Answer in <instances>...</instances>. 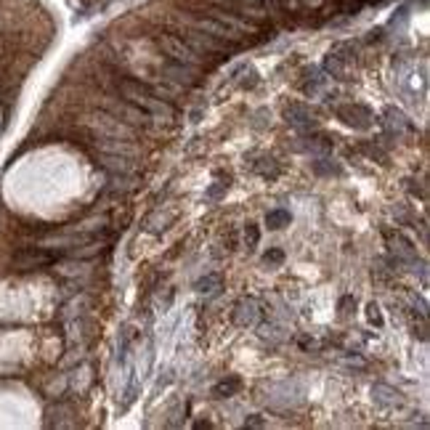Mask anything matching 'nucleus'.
Segmentation results:
<instances>
[{
  "label": "nucleus",
  "mask_w": 430,
  "mask_h": 430,
  "mask_svg": "<svg viewBox=\"0 0 430 430\" xmlns=\"http://www.w3.org/2000/svg\"><path fill=\"white\" fill-rule=\"evenodd\" d=\"M287 117L293 120V125H300V128H309V125H313V117H311V112L300 109L297 104H293V106L287 109Z\"/></svg>",
  "instance_id": "nucleus-9"
},
{
  "label": "nucleus",
  "mask_w": 430,
  "mask_h": 430,
  "mask_svg": "<svg viewBox=\"0 0 430 430\" xmlns=\"http://www.w3.org/2000/svg\"><path fill=\"white\" fill-rule=\"evenodd\" d=\"M369 319H372L378 327L382 324V319H380V313H378V306H369Z\"/></svg>",
  "instance_id": "nucleus-14"
},
{
  "label": "nucleus",
  "mask_w": 430,
  "mask_h": 430,
  "mask_svg": "<svg viewBox=\"0 0 430 430\" xmlns=\"http://www.w3.org/2000/svg\"><path fill=\"white\" fill-rule=\"evenodd\" d=\"M210 284H221V276H207V279H202L197 287H199V293H205V287H210Z\"/></svg>",
  "instance_id": "nucleus-13"
},
{
  "label": "nucleus",
  "mask_w": 430,
  "mask_h": 430,
  "mask_svg": "<svg viewBox=\"0 0 430 430\" xmlns=\"http://www.w3.org/2000/svg\"><path fill=\"white\" fill-rule=\"evenodd\" d=\"M165 72L173 75V80H178V83H186V86H194V83H197L194 72H191V67H186V64H175V67H168Z\"/></svg>",
  "instance_id": "nucleus-8"
},
{
  "label": "nucleus",
  "mask_w": 430,
  "mask_h": 430,
  "mask_svg": "<svg viewBox=\"0 0 430 430\" xmlns=\"http://www.w3.org/2000/svg\"><path fill=\"white\" fill-rule=\"evenodd\" d=\"M244 237H247V247H255L258 244V228H255V224H247Z\"/></svg>",
  "instance_id": "nucleus-12"
},
{
  "label": "nucleus",
  "mask_w": 430,
  "mask_h": 430,
  "mask_svg": "<svg viewBox=\"0 0 430 430\" xmlns=\"http://www.w3.org/2000/svg\"><path fill=\"white\" fill-rule=\"evenodd\" d=\"M237 388H240V380H228V382H221V385L215 388V396H224V393H226V396H231Z\"/></svg>",
  "instance_id": "nucleus-11"
},
{
  "label": "nucleus",
  "mask_w": 430,
  "mask_h": 430,
  "mask_svg": "<svg viewBox=\"0 0 430 430\" xmlns=\"http://www.w3.org/2000/svg\"><path fill=\"white\" fill-rule=\"evenodd\" d=\"M266 221H268L271 228H282L284 224H290V213H287V210H274V213H268Z\"/></svg>",
  "instance_id": "nucleus-10"
},
{
  "label": "nucleus",
  "mask_w": 430,
  "mask_h": 430,
  "mask_svg": "<svg viewBox=\"0 0 430 430\" xmlns=\"http://www.w3.org/2000/svg\"><path fill=\"white\" fill-rule=\"evenodd\" d=\"M93 125H96L101 133H106L112 141H117L120 136H130V128L122 125V122L117 120V117H112V115H96V117H93Z\"/></svg>",
  "instance_id": "nucleus-3"
},
{
  "label": "nucleus",
  "mask_w": 430,
  "mask_h": 430,
  "mask_svg": "<svg viewBox=\"0 0 430 430\" xmlns=\"http://www.w3.org/2000/svg\"><path fill=\"white\" fill-rule=\"evenodd\" d=\"M53 263V255L48 253H21L17 255V268H37V266H48Z\"/></svg>",
  "instance_id": "nucleus-6"
},
{
  "label": "nucleus",
  "mask_w": 430,
  "mask_h": 430,
  "mask_svg": "<svg viewBox=\"0 0 430 430\" xmlns=\"http://www.w3.org/2000/svg\"><path fill=\"white\" fill-rule=\"evenodd\" d=\"M159 46L170 53L178 64H186V67H197V64H202V56H197V53L191 51L189 46L184 43V40H178V37H173V35H162V37H159Z\"/></svg>",
  "instance_id": "nucleus-2"
},
{
  "label": "nucleus",
  "mask_w": 430,
  "mask_h": 430,
  "mask_svg": "<svg viewBox=\"0 0 430 430\" xmlns=\"http://www.w3.org/2000/svg\"><path fill=\"white\" fill-rule=\"evenodd\" d=\"M237 324L240 327H253L255 322H258V306H255V300H242L240 306H237Z\"/></svg>",
  "instance_id": "nucleus-4"
},
{
  "label": "nucleus",
  "mask_w": 430,
  "mask_h": 430,
  "mask_svg": "<svg viewBox=\"0 0 430 430\" xmlns=\"http://www.w3.org/2000/svg\"><path fill=\"white\" fill-rule=\"evenodd\" d=\"M101 165L106 170H115L125 175V173H133V162H130V157H117V155H101Z\"/></svg>",
  "instance_id": "nucleus-7"
},
{
  "label": "nucleus",
  "mask_w": 430,
  "mask_h": 430,
  "mask_svg": "<svg viewBox=\"0 0 430 430\" xmlns=\"http://www.w3.org/2000/svg\"><path fill=\"white\" fill-rule=\"evenodd\" d=\"M122 93L130 104H136L138 109H146V112H155V115H165V117H173V109L162 99H157L155 90L144 86H136V83H122Z\"/></svg>",
  "instance_id": "nucleus-1"
},
{
  "label": "nucleus",
  "mask_w": 430,
  "mask_h": 430,
  "mask_svg": "<svg viewBox=\"0 0 430 430\" xmlns=\"http://www.w3.org/2000/svg\"><path fill=\"white\" fill-rule=\"evenodd\" d=\"M372 396H375V401H380L382 407H388V409H393V407H401V404H404V396H401L398 391H393V388H388V385H375Z\"/></svg>",
  "instance_id": "nucleus-5"
},
{
  "label": "nucleus",
  "mask_w": 430,
  "mask_h": 430,
  "mask_svg": "<svg viewBox=\"0 0 430 430\" xmlns=\"http://www.w3.org/2000/svg\"><path fill=\"white\" fill-rule=\"evenodd\" d=\"M266 260H282V253H268Z\"/></svg>",
  "instance_id": "nucleus-15"
}]
</instances>
